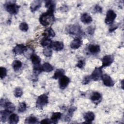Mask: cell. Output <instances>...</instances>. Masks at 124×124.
<instances>
[{"mask_svg": "<svg viewBox=\"0 0 124 124\" xmlns=\"http://www.w3.org/2000/svg\"><path fill=\"white\" fill-rule=\"evenodd\" d=\"M14 94L16 97H20L23 94V91L20 88L17 87L15 89Z\"/></svg>", "mask_w": 124, "mask_h": 124, "instance_id": "obj_32", "label": "cell"}, {"mask_svg": "<svg viewBox=\"0 0 124 124\" xmlns=\"http://www.w3.org/2000/svg\"><path fill=\"white\" fill-rule=\"evenodd\" d=\"M102 67L96 68L92 72V75H91V78L94 81H97L99 80L102 76Z\"/></svg>", "mask_w": 124, "mask_h": 124, "instance_id": "obj_6", "label": "cell"}, {"mask_svg": "<svg viewBox=\"0 0 124 124\" xmlns=\"http://www.w3.org/2000/svg\"><path fill=\"white\" fill-rule=\"evenodd\" d=\"M101 78L103 81V84L106 86L112 87L114 84V81L111 79V77L107 74H105L104 75H102Z\"/></svg>", "mask_w": 124, "mask_h": 124, "instance_id": "obj_7", "label": "cell"}, {"mask_svg": "<svg viewBox=\"0 0 124 124\" xmlns=\"http://www.w3.org/2000/svg\"><path fill=\"white\" fill-rule=\"evenodd\" d=\"M39 122L38 121V119L35 116H30L27 118L26 119L25 123L26 124H37Z\"/></svg>", "mask_w": 124, "mask_h": 124, "instance_id": "obj_27", "label": "cell"}, {"mask_svg": "<svg viewBox=\"0 0 124 124\" xmlns=\"http://www.w3.org/2000/svg\"><path fill=\"white\" fill-rule=\"evenodd\" d=\"M42 35L44 37H53L55 36V33L52 28H48L44 31V32Z\"/></svg>", "mask_w": 124, "mask_h": 124, "instance_id": "obj_20", "label": "cell"}, {"mask_svg": "<svg viewBox=\"0 0 124 124\" xmlns=\"http://www.w3.org/2000/svg\"><path fill=\"white\" fill-rule=\"evenodd\" d=\"M10 113L6 111V110H1L0 112V119L2 123H5L8 118V116Z\"/></svg>", "mask_w": 124, "mask_h": 124, "instance_id": "obj_25", "label": "cell"}, {"mask_svg": "<svg viewBox=\"0 0 124 124\" xmlns=\"http://www.w3.org/2000/svg\"><path fill=\"white\" fill-rule=\"evenodd\" d=\"M42 71H43L42 65H40V64H36V65H34V66H33V72H34L35 75H38Z\"/></svg>", "mask_w": 124, "mask_h": 124, "instance_id": "obj_31", "label": "cell"}, {"mask_svg": "<svg viewBox=\"0 0 124 124\" xmlns=\"http://www.w3.org/2000/svg\"><path fill=\"white\" fill-rule=\"evenodd\" d=\"M19 29L23 31H27L29 29L28 25L26 22H22L19 25Z\"/></svg>", "mask_w": 124, "mask_h": 124, "instance_id": "obj_35", "label": "cell"}, {"mask_svg": "<svg viewBox=\"0 0 124 124\" xmlns=\"http://www.w3.org/2000/svg\"><path fill=\"white\" fill-rule=\"evenodd\" d=\"M53 13L54 11L47 10L46 12L42 14L39 19L40 24L45 27L52 24L55 20Z\"/></svg>", "mask_w": 124, "mask_h": 124, "instance_id": "obj_1", "label": "cell"}, {"mask_svg": "<svg viewBox=\"0 0 124 124\" xmlns=\"http://www.w3.org/2000/svg\"><path fill=\"white\" fill-rule=\"evenodd\" d=\"M42 67L43 71L46 72H50L53 70V68L52 66L48 62L44 63L42 65Z\"/></svg>", "mask_w": 124, "mask_h": 124, "instance_id": "obj_26", "label": "cell"}, {"mask_svg": "<svg viewBox=\"0 0 124 124\" xmlns=\"http://www.w3.org/2000/svg\"><path fill=\"white\" fill-rule=\"evenodd\" d=\"M88 48L89 51L93 54H97L100 51V46L97 45H90Z\"/></svg>", "mask_w": 124, "mask_h": 124, "instance_id": "obj_17", "label": "cell"}, {"mask_svg": "<svg viewBox=\"0 0 124 124\" xmlns=\"http://www.w3.org/2000/svg\"><path fill=\"white\" fill-rule=\"evenodd\" d=\"M88 31L89 34L92 35L93 34V33L94 32V29H93V28L92 27H90L88 29Z\"/></svg>", "mask_w": 124, "mask_h": 124, "instance_id": "obj_40", "label": "cell"}, {"mask_svg": "<svg viewBox=\"0 0 124 124\" xmlns=\"http://www.w3.org/2000/svg\"><path fill=\"white\" fill-rule=\"evenodd\" d=\"M62 113L60 112H54L52 114L51 117V121L52 123L56 124L58 122V121L61 118Z\"/></svg>", "mask_w": 124, "mask_h": 124, "instance_id": "obj_21", "label": "cell"}, {"mask_svg": "<svg viewBox=\"0 0 124 124\" xmlns=\"http://www.w3.org/2000/svg\"><path fill=\"white\" fill-rule=\"evenodd\" d=\"M117 15L112 10H109L106 14L105 22L107 24H111L112 23L116 17Z\"/></svg>", "mask_w": 124, "mask_h": 124, "instance_id": "obj_5", "label": "cell"}, {"mask_svg": "<svg viewBox=\"0 0 124 124\" xmlns=\"http://www.w3.org/2000/svg\"><path fill=\"white\" fill-rule=\"evenodd\" d=\"M9 123L11 124H16L18 122L19 117L15 113L12 114L10 115L8 118Z\"/></svg>", "mask_w": 124, "mask_h": 124, "instance_id": "obj_23", "label": "cell"}, {"mask_svg": "<svg viewBox=\"0 0 124 124\" xmlns=\"http://www.w3.org/2000/svg\"><path fill=\"white\" fill-rule=\"evenodd\" d=\"M45 6L48 9V10L54 11L55 8V4L52 0H47L46 2Z\"/></svg>", "mask_w": 124, "mask_h": 124, "instance_id": "obj_28", "label": "cell"}, {"mask_svg": "<svg viewBox=\"0 0 124 124\" xmlns=\"http://www.w3.org/2000/svg\"><path fill=\"white\" fill-rule=\"evenodd\" d=\"M26 108H27V105L26 103H25L24 102L20 103L19 104V106L18 107V111L20 113L23 112L26 110Z\"/></svg>", "mask_w": 124, "mask_h": 124, "instance_id": "obj_33", "label": "cell"}, {"mask_svg": "<svg viewBox=\"0 0 124 124\" xmlns=\"http://www.w3.org/2000/svg\"><path fill=\"white\" fill-rule=\"evenodd\" d=\"M63 44L62 42H60V41H56L52 43L50 47L54 49L55 51H61L63 48Z\"/></svg>", "mask_w": 124, "mask_h": 124, "instance_id": "obj_12", "label": "cell"}, {"mask_svg": "<svg viewBox=\"0 0 124 124\" xmlns=\"http://www.w3.org/2000/svg\"><path fill=\"white\" fill-rule=\"evenodd\" d=\"M64 70L62 69H57L53 76V78L54 79H59L60 78H61L63 76H64Z\"/></svg>", "mask_w": 124, "mask_h": 124, "instance_id": "obj_22", "label": "cell"}, {"mask_svg": "<svg viewBox=\"0 0 124 124\" xmlns=\"http://www.w3.org/2000/svg\"><path fill=\"white\" fill-rule=\"evenodd\" d=\"M5 110L9 112V113H12L15 110V106L12 103L10 102H5L3 106Z\"/></svg>", "mask_w": 124, "mask_h": 124, "instance_id": "obj_18", "label": "cell"}, {"mask_svg": "<svg viewBox=\"0 0 124 124\" xmlns=\"http://www.w3.org/2000/svg\"><path fill=\"white\" fill-rule=\"evenodd\" d=\"M27 50V47L23 44H18L14 47L13 51L16 55H20L26 52Z\"/></svg>", "mask_w": 124, "mask_h": 124, "instance_id": "obj_9", "label": "cell"}, {"mask_svg": "<svg viewBox=\"0 0 124 124\" xmlns=\"http://www.w3.org/2000/svg\"><path fill=\"white\" fill-rule=\"evenodd\" d=\"M31 60L33 65H36L40 64L41 62L40 58L34 53H32L30 56Z\"/></svg>", "mask_w": 124, "mask_h": 124, "instance_id": "obj_24", "label": "cell"}, {"mask_svg": "<svg viewBox=\"0 0 124 124\" xmlns=\"http://www.w3.org/2000/svg\"><path fill=\"white\" fill-rule=\"evenodd\" d=\"M102 98L101 94L97 92L93 93L91 96V100L96 105H97L101 102Z\"/></svg>", "mask_w": 124, "mask_h": 124, "instance_id": "obj_11", "label": "cell"}, {"mask_svg": "<svg viewBox=\"0 0 124 124\" xmlns=\"http://www.w3.org/2000/svg\"><path fill=\"white\" fill-rule=\"evenodd\" d=\"M22 63L19 60H15L13 62L12 66L15 71H17L19 70L22 67Z\"/></svg>", "mask_w": 124, "mask_h": 124, "instance_id": "obj_29", "label": "cell"}, {"mask_svg": "<svg viewBox=\"0 0 124 124\" xmlns=\"http://www.w3.org/2000/svg\"><path fill=\"white\" fill-rule=\"evenodd\" d=\"M80 20L83 23L87 24L90 23L93 21V19L89 14L87 13H84L81 16Z\"/></svg>", "mask_w": 124, "mask_h": 124, "instance_id": "obj_16", "label": "cell"}, {"mask_svg": "<svg viewBox=\"0 0 124 124\" xmlns=\"http://www.w3.org/2000/svg\"><path fill=\"white\" fill-rule=\"evenodd\" d=\"M7 75V70L5 67H0V77L1 79L4 78Z\"/></svg>", "mask_w": 124, "mask_h": 124, "instance_id": "obj_34", "label": "cell"}, {"mask_svg": "<svg viewBox=\"0 0 124 124\" xmlns=\"http://www.w3.org/2000/svg\"><path fill=\"white\" fill-rule=\"evenodd\" d=\"M52 43V41H51V40L48 37H44L41 39L40 41V44L43 47H50Z\"/></svg>", "mask_w": 124, "mask_h": 124, "instance_id": "obj_19", "label": "cell"}, {"mask_svg": "<svg viewBox=\"0 0 124 124\" xmlns=\"http://www.w3.org/2000/svg\"><path fill=\"white\" fill-rule=\"evenodd\" d=\"M40 123L41 124H51V123H52V122H51V120H49L48 119H45L42 120L41 121V122H40Z\"/></svg>", "mask_w": 124, "mask_h": 124, "instance_id": "obj_38", "label": "cell"}, {"mask_svg": "<svg viewBox=\"0 0 124 124\" xmlns=\"http://www.w3.org/2000/svg\"><path fill=\"white\" fill-rule=\"evenodd\" d=\"M42 1L41 0H34L33 1L30 5V9L32 12H34L37 10L41 6Z\"/></svg>", "mask_w": 124, "mask_h": 124, "instance_id": "obj_15", "label": "cell"}, {"mask_svg": "<svg viewBox=\"0 0 124 124\" xmlns=\"http://www.w3.org/2000/svg\"><path fill=\"white\" fill-rule=\"evenodd\" d=\"M91 79H92V78H91V76H86L85 77H84V78H83V79L82 80V84L84 85L87 84L90 82Z\"/></svg>", "mask_w": 124, "mask_h": 124, "instance_id": "obj_36", "label": "cell"}, {"mask_svg": "<svg viewBox=\"0 0 124 124\" xmlns=\"http://www.w3.org/2000/svg\"><path fill=\"white\" fill-rule=\"evenodd\" d=\"M114 57L112 55H107L105 56L102 59V67L109 66L113 62Z\"/></svg>", "mask_w": 124, "mask_h": 124, "instance_id": "obj_10", "label": "cell"}, {"mask_svg": "<svg viewBox=\"0 0 124 124\" xmlns=\"http://www.w3.org/2000/svg\"><path fill=\"white\" fill-rule=\"evenodd\" d=\"M122 88L123 89V80L122 81Z\"/></svg>", "mask_w": 124, "mask_h": 124, "instance_id": "obj_41", "label": "cell"}, {"mask_svg": "<svg viewBox=\"0 0 124 124\" xmlns=\"http://www.w3.org/2000/svg\"><path fill=\"white\" fill-rule=\"evenodd\" d=\"M82 45L81 40L78 37L75 38L70 44V47L72 49H76L78 48Z\"/></svg>", "mask_w": 124, "mask_h": 124, "instance_id": "obj_13", "label": "cell"}, {"mask_svg": "<svg viewBox=\"0 0 124 124\" xmlns=\"http://www.w3.org/2000/svg\"><path fill=\"white\" fill-rule=\"evenodd\" d=\"M70 80L68 77L65 76H63L59 78V84L60 89H65L70 83Z\"/></svg>", "mask_w": 124, "mask_h": 124, "instance_id": "obj_8", "label": "cell"}, {"mask_svg": "<svg viewBox=\"0 0 124 124\" xmlns=\"http://www.w3.org/2000/svg\"><path fill=\"white\" fill-rule=\"evenodd\" d=\"M48 97L45 94H43L38 96L36 103V107L39 109H42L45 106H46L48 103Z\"/></svg>", "mask_w": 124, "mask_h": 124, "instance_id": "obj_3", "label": "cell"}, {"mask_svg": "<svg viewBox=\"0 0 124 124\" xmlns=\"http://www.w3.org/2000/svg\"><path fill=\"white\" fill-rule=\"evenodd\" d=\"M43 53L45 56H46L47 57H49L52 54V50L50 47L48 46V47H45L43 49Z\"/></svg>", "mask_w": 124, "mask_h": 124, "instance_id": "obj_30", "label": "cell"}, {"mask_svg": "<svg viewBox=\"0 0 124 124\" xmlns=\"http://www.w3.org/2000/svg\"><path fill=\"white\" fill-rule=\"evenodd\" d=\"M95 11H96L97 12L101 13L102 12V8L100 6H99L98 5H96L95 7Z\"/></svg>", "mask_w": 124, "mask_h": 124, "instance_id": "obj_39", "label": "cell"}, {"mask_svg": "<svg viewBox=\"0 0 124 124\" xmlns=\"http://www.w3.org/2000/svg\"><path fill=\"white\" fill-rule=\"evenodd\" d=\"M94 118L95 115L93 112H87L84 116V119L86 121L85 122H84V123H91L94 120Z\"/></svg>", "mask_w": 124, "mask_h": 124, "instance_id": "obj_14", "label": "cell"}, {"mask_svg": "<svg viewBox=\"0 0 124 124\" xmlns=\"http://www.w3.org/2000/svg\"><path fill=\"white\" fill-rule=\"evenodd\" d=\"M66 31L70 34L73 35L79 36L83 34V32L80 27L77 25H69L66 28Z\"/></svg>", "mask_w": 124, "mask_h": 124, "instance_id": "obj_2", "label": "cell"}, {"mask_svg": "<svg viewBox=\"0 0 124 124\" xmlns=\"http://www.w3.org/2000/svg\"><path fill=\"white\" fill-rule=\"evenodd\" d=\"M20 6L12 2H8L5 5V8L7 11L11 15H16V14L19 9Z\"/></svg>", "mask_w": 124, "mask_h": 124, "instance_id": "obj_4", "label": "cell"}, {"mask_svg": "<svg viewBox=\"0 0 124 124\" xmlns=\"http://www.w3.org/2000/svg\"><path fill=\"white\" fill-rule=\"evenodd\" d=\"M85 65V62L83 60H79L78 62V63L77 64L76 66L77 67H78L79 68H82Z\"/></svg>", "mask_w": 124, "mask_h": 124, "instance_id": "obj_37", "label": "cell"}]
</instances>
